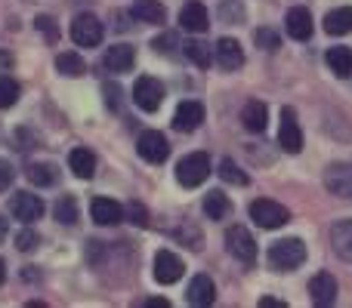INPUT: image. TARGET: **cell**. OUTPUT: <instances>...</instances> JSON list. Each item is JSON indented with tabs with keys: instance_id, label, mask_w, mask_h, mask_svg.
<instances>
[{
	"instance_id": "1",
	"label": "cell",
	"mask_w": 352,
	"mask_h": 308,
	"mask_svg": "<svg viewBox=\"0 0 352 308\" xmlns=\"http://www.w3.org/2000/svg\"><path fill=\"white\" fill-rule=\"evenodd\" d=\"M306 262V244L300 237H285L269 247V265L275 272H294Z\"/></svg>"
},
{
	"instance_id": "2",
	"label": "cell",
	"mask_w": 352,
	"mask_h": 308,
	"mask_svg": "<svg viewBox=\"0 0 352 308\" xmlns=\"http://www.w3.org/2000/svg\"><path fill=\"white\" fill-rule=\"evenodd\" d=\"M210 176V157L204 152H192L176 163V182L182 188H198Z\"/></svg>"
},
{
	"instance_id": "3",
	"label": "cell",
	"mask_w": 352,
	"mask_h": 308,
	"mask_svg": "<svg viewBox=\"0 0 352 308\" xmlns=\"http://www.w3.org/2000/svg\"><path fill=\"white\" fill-rule=\"evenodd\" d=\"M250 219H254L260 228H281L285 222H291V213H287V206H281L278 200L260 198L250 204Z\"/></svg>"
},
{
	"instance_id": "4",
	"label": "cell",
	"mask_w": 352,
	"mask_h": 308,
	"mask_svg": "<svg viewBox=\"0 0 352 308\" xmlns=\"http://www.w3.org/2000/svg\"><path fill=\"white\" fill-rule=\"evenodd\" d=\"M226 250H229L241 265H254L256 262V241L250 237L248 228H241V225H232V228L226 231Z\"/></svg>"
},
{
	"instance_id": "5",
	"label": "cell",
	"mask_w": 352,
	"mask_h": 308,
	"mask_svg": "<svg viewBox=\"0 0 352 308\" xmlns=\"http://www.w3.org/2000/svg\"><path fill=\"white\" fill-rule=\"evenodd\" d=\"M102 34H105V28L93 12H80V16L72 22V40L78 43V47H99V43H102Z\"/></svg>"
},
{
	"instance_id": "6",
	"label": "cell",
	"mask_w": 352,
	"mask_h": 308,
	"mask_svg": "<svg viewBox=\"0 0 352 308\" xmlns=\"http://www.w3.org/2000/svg\"><path fill=\"white\" fill-rule=\"evenodd\" d=\"M133 102L140 105L142 111H158L161 102H164V84H161L158 78H148V74H142L140 80H136L133 86Z\"/></svg>"
},
{
	"instance_id": "7",
	"label": "cell",
	"mask_w": 352,
	"mask_h": 308,
	"mask_svg": "<svg viewBox=\"0 0 352 308\" xmlns=\"http://www.w3.org/2000/svg\"><path fill=\"white\" fill-rule=\"evenodd\" d=\"M136 152L148 163H164L167 157H170V142H167L164 133H158V130H146V133H140V139H136Z\"/></svg>"
},
{
	"instance_id": "8",
	"label": "cell",
	"mask_w": 352,
	"mask_h": 308,
	"mask_svg": "<svg viewBox=\"0 0 352 308\" xmlns=\"http://www.w3.org/2000/svg\"><path fill=\"white\" fill-rule=\"evenodd\" d=\"M10 213L19 219V222L31 225V222H37V219L43 216V200L37 198V194H31V191H16L10 198Z\"/></svg>"
},
{
	"instance_id": "9",
	"label": "cell",
	"mask_w": 352,
	"mask_h": 308,
	"mask_svg": "<svg viewBox=\"0 0 352 308\" xmlns=\"http://www.w3.org/2000/svg\"><path fill=\"white\" fill-rule=\"evenodd\" d=\"M278 145L285 148L287 154H300V152H303V130H300V123H297V115H294V108H285V111H281Z\"/></svg>"
},
{
	"instance_id": "10",
	"label": "cell",
	"mask_w": 352,
	"mask_h": 308,
	"mask_svg": "<svg viewBox=\"0 0 352 308\" xmlns=\"http://www.w3.org/2000/svg\"><path fill=\"white\" fill-rule=\"evenodd\" d=\"M182 259L170 250H158L155 253V281L158 284H176V281L182 278Z\"/></svg>"
},
{
	"instance_id": "11",
	"label": "cell",
	"mask_w": 352,
	"mask_h": 308,
	"mask_svg": "<svg viewBox=\"0 0 352 308\" xmlns=\"http://www.w3.org/2000/svg\"><path fill=\"white\" fill-rule=\"evenodd\" d=\"M213 59L223 71H238L244 65V53H241V43L232 40V37H219L217 47H213Z\"/></svg>"
},
{
	"instance_id": "12",
	"label": "cell",
	"mask_w": 352,
	"mask_h": 308,
	"mask_svg": "<svg viewBox=\"0 0 352 308\" xmlns=\"http://www.w3.org/2000/svg\"><path fill=\"white\" fill-rule=\"evenodd\" d=\"M324 188L337 198H349L352 200V163H334L324 173Z\"/></svg>"
},
{
	"instance_id": "13",
	"label": "cell",
	"mask_w": 352,
	"mask_h": 308,
	"mask_svg": "<svg viewBox=\"0 0 352 308\" xmlns=\"http://www.w3.org/2000/svg\"><path fill=\"white\" fill-rule=\"evenodd\" d=\"M133 62H136V49L127 47V43H115V47L105 49L102 65L111 74H127V71H133Z\"/></svg>"
},
{
	"instance_id": "14",
	"label": "cell",
	"mask_w": 352,
	"mask_h": 308,
	"mask_svg": "<svg viewBox=\"0 0 352 308\" xmlns=\"http://www.w3.org/2000/svg\"><path fill=\"white\" fill-rule=\"evenodd\" d=\"M179 25L186 31H192V34H204V31L210 28V12H207V6L201 3V0H192V3L182 6Z\"/></svg>"
},
{
	"instance_id": "15",
	"label": "cell",
	"mask_w": 352,
	"mask_h": 308,
	"mask_svg": "<svg viewBox=\"0 0 352 308\" xmlns=\"http://www.w3.org/2000/svg\"><path fill=\"white\" fill-rule=\"evenodd\" d=\"M213 299H217V287H213V281L207 278V274H195V278L188 281L186 303L198 305V308H207V305H213Z\"/></svg>"
},
{
	"instance_id": "16",
	"label": "cell",
	"mask_w": 352,
	"mask_h": 308,
	"mask_svg": "<svg viewBox=\"0 0 352 308\" xmlns=\"http://www.w3.org/2000/svg\"><path fill=\"white\" fill-rule=\"evenodd\" d=\"M309 299L316 305H322V308L334 305L337 303V281H334V274H328V272L316 274V278L309 281Z\"/></svg>"
},
{
	"instance_id": "17",
	"label": "cell",
	"mask_w": 352,
	"mask_h": 308,
	"mask_svg": "<svg viewBox=\"0 0 352 308\" xmlns=\"http://www.w3.org/2000/svg\"><path fill=\"white\" fill-rule=\"evenodd\" d=\"M285 28H287V37H294V40H309L312 37V12L306 10V6L287 10Z\"/></svg>"
},
{
	"instance_id": "18",
	"label": "cell",
	"mask_w": 352,
	"mask_h": 308,
	"mask_svg": "<svg viewBox=\"0 0 352 308\" xmlns=\"http://www.w3.org/2000/svg\"><path fill=\"white\" fill-rule=\"evenodd\" d=\"M201 121H204V105L195 102V99L179 102V108H176V115H173V127L179 130V133H192V130H198Z\"/></svg>"
},
{
	"instance_id": "19",
	"label": "cell",
	"mask_w": 352,
	"mask_h": 308,
	"mask_svg": "<svg viewBox=\"0 0 352 308\" xmlns=\"http://www.w3.org/2000/svg\"><path fill=\"white\" fill-rule=\"evenodd\" d=\"M90 213L99 225H118L124 219V206L115 204V200H109V198H93Z\"/></svg>"
},
{
	"instance_id": "20",
	"label": "cell",
	"mask_w": 352,
	"mask_h": 308,
	"mask_svg": "<svg viewBox=\"0 0 352 308\" xmlns=\"http://www.w3.org/2000/svg\"><path fill=\"white\" fill-rule=\"evenodd\" d=\"M68 167L74 169L78 179H93V173H96V154H93L90 148H72Z\"/></svg>"
},
{
	"instance_id": "21",
	"label": "cell",
	"mask_w": 352,
	"mask_h": 308,
	"mask_svg": "<svg viewBox=\"0 0 352 308\" xmlns=\"http://www.w3.org/2000/svg\"><path fill=\"white\" fill-rule=\"evenodd\" d=\"M133 16L140 19V22H148V25L167 22V10L161 0H133Z\"/></svg>"
},
{
	"instance_id": "22",
	"label": "cell",
	"mask_w": 352,
	"mask_h": 308,
	"mask_svg": "<svg viewBox=\"0 0 352 308\" xmlns=\"http://www.w3.org/2000/svg\"><path fill=\"white\" fill-rule=\"evenodd\" d=\"M324 31H328L331 37H343L352 31V6H337V10H331L328 16H324Z\"/></svg>"
},
{
	"instance_id": "23",
	"label": "cell",
	"mask_w": 352,
	"mask_h": 308,
	"mask_svg": "<svg viewBox=\"0 0 352 308\" xmlns=\"http://www.w3.org/2000/svg\"><path fill=\"white\" fill-rule=\"evenodd\" d=\"M241 123H244V130H250V133H263L269 123V108L263 102H248L241 111Z\"/></svg>"
},
{
	"instance_id": "24",
	"label": "cell",
	"mask_w": 352,
	"mask_h": 308,
	"mask_svg": "<svg viewBox=\"0 0 352 308\" xmlns=\"http://www.w3.org/2000/svg\"><path fill=\"white\" fill-rule=\"evenodd\" d=\"M331 244H334V253L340 256V259L352 262V219L334 225V231H331Z\"/></svg>"
},
{
	"instance_id": "25",
	"label": "cell",
	"mask_w": 352,
	"mask_h": 308,
	"mask_svg": "<svg viewBox=\"0 0 352 308\" xmlns=\"http://www.w3.org/2000/svg\"><path fill=\"white\" fill-rule=\"evenodd\" d=\"M324 62H328V68L337 78H349L352 74V49L349 47H331L328 53H324Z\"/></svg>"
},
{
	"instance_id": "26",
	"label": "cell",
	"mask_w": 352,
	"mask_h": 308,
	"mask_svg": "<svg viewBox=\"0 0 352 308\" xmlns=\"http://www.w3.org/2000/svg\"><path fill=\"white\" fill-rule=\"evenodd\" d=\"M182 53H186L188 62H195L198 68H210L213 65V47L204 40H188L182 43Z\"/></svg>"
},
{
	"instance_id": "27",
	"label": "cell",
	"mask_w": 352,
	"mask_h": 308,
	"mask_svg": "<svg viewBox=\"0 0 352 308\" xmlns=\"http://www.w3.org/2000/svg\"><path fill=\"white\" fill-rule=\"evenodd\" d=\"M25 176L31 179V185H56L59 182V169L53 167V163H28V169H25Z\"/></svg>"
},
{
	"instance_id": "28",
	"label": "cell",
	"mask_w": 352,
	"mask_h": 308,
	"mask_svg": "<svg viewBox=\"0 0 352 308\" xmlns=\"http://www.w3.org/2000/svg\"><path fill=\"white\" fill-rule=\"evenodd\" d=\"M56 68H59V74H65V78H84L87 74V62L80 59L78 53H59L56 56Z\"/></svg>"
},
{
	"instance_id": "29",
	"label": "cell",
	"mask_w": 352,
	"mask_h": 308,
	"mask_svg": "<svg viewBox=\"0 0 352 308\" xmlns=\"http://www.w3.org/2000/svg\"><path fill=\"white\" fill-rule=\"evenodd\" d=\"M204 213L217 222V219H226L232 213V204H229V198H226L223 191H210V194H204Z\"/></svg>"
},
{
	"instance_id": "30",
	"label": "cell",
	"mask_w": 352,
	"mask_h": 308,
	"mask_svg": "<svg viewBox=\"0 0 352 308\" xmlns=\"http://www.w3.org/2000/svg\"><path fill=\"white\" fill-rule=\"evenodd\" d=\"M53 213H56V222H62V225H74L78 222V200L68 194V198H59L56 200V206H53Z\"/></svg>"
},
{
	"instance_id": "31",
	"label": "cell",
	"mask_w": 352,
	"mask_h": 308,
	"mask_svg": "<svg viewBox=\"0 0 352 308\" xmlns=\"http://www.w3.org/2000/svg\"><path fill=\"white\" fill-rule=\"evenodd\" d=\"M19 84L12 78H0V108H12L19 102Z\"/></svg>"
},
{
	"instance_id": "32",
	"label": "cell",
	"mask_w": 352,
	"mask_h": 308,
	"mask_svg": "<svg viewBox=\"0 0 352 308\" xmlns=\"http://www.w3.org/2000/svg\"><path fill=\"white\" fill-rule=\"evenodd\" d=\"M219 176H223V179L229 182V185H248V176H244L241 169H238V163H235V161H229V157H226V161L219 163Z\"/></svg>"
},
{
	"instance_id": "33",
	"label": "cell",
	"mask_w": 352,
	"mask_h": 308,
	"mask_svg": "<svg viewBox=\"0 0 352 308\" xmlns=\"http://www.w3.org/2000/svg\"><path fill=\"white\" fill-rule=\"evenodd\" d=\"M219 19H223L226 25L241 22V19H244V6L238 3V0H223V3H219Z\"/></svg>"
},
{
	"instance_id": "34",
	"label": "cell",
	"mask_w": 352,
	"mask_h": 308,
	"mask_svg": "<svg viewBox=\"0 0 352 308\" xmlns=\"http://www.w3.org/2000/svg\"><path fill=\"white\" fill-rule=\"evenodd\" d=\"M34 25H37V31L47 37V43H56V40H59V25H56L53 16H37Z\"/></svg>"
},
{
	"instance_id": "35",
	"label": "cell",
	"mask_w": 352,
	"mask_h": 308,
	"mask_svg": "<svg viewBox=\"0 0 352 308\" xmlns=\"http://www.w3.org/2000/svg\"><path fill=\"white\" fill-rule=\"evenodd\" d=\"M254 40H256V47H260V49H269V53H272V49H278L281 37L275 34L272 28H260V31L254 34Z\"/></svg>"
},
{
	"instance_id": "36",
	"label": "cell",
	"mask_w": 352,
	"mask_h": 308,
	"mask_svg": "<svg viewBox=\"0 0 352 308\" xmlns=\"http://www.w3.org/2000/svg\"><path fill=\"white\" fill-rule=\"evenodd\" d=\"M37 244H41V237H37L31 228H25V231H19L16 235V250H22V253H31Z\"/></svg>"
},
{
	"instance_id": "37",
	"label": "cell",
	"mask_w": 352,
	"mask_h": 308,
	"mask_svg": "<svg viewBox=\"0 0 352 308\" xmlns=\"http://www.w3.org/2000/svg\"><path fill=\"white\" fill-rule=\"evenodd\" d=\"M102 93H105V105H109V108H121V86L118 84H105L102 86Z\"/></svg>"
},
{
	"instance_id": "38",
	"label": "cell",
	"mask_w": 352,
	"mask_h": 308,
	"mask_svg": "<svg viewBox=\"0 0 352 308\" xmlns=\"http://www.w3.org/2000/svg\"><path fill=\"white\" fill-rule=\"evenodd\" d=\"M127 219H130V222H133V225H146V222H148V213H146V206H142V204H136V200H133V204L127 206Z\"/></svg>"
},
{
	"instance_id": "39",
	"label": "cell",
	"mask_w": 352,
	"mask_h": 308,
	"mask_svg": "<svg viewBox=\"0 0 352 308\" xmlns=\"http://www.w3.org/2000/svg\"><path fill=\"white\" fill-rule=\"evenodd\" d=\"M152 47L158 49V53H173V47H176V34H170V31H167V34L155 37V40H152Z\"/></svg>"
},
{
	"instance_id": "40",
	"label": "cell",
	"mask_w": 352,
	"mask_h": 308,
	"mask_svg": "<svg viewBox=\"0 0 352 308\" xmlns=\"http://www.w3.org/2000/svg\"><path fill=\"white\" fill-rule=\"evenodd\" d=\"M12 176H16V169H12L6 161H0V191H6V188L12 185Z\"/></svg>"
},
{
	"instance_id": "41",
	"label": "cell",
	"mask_w": 352,
	"mask_h": 308,
	"mask_svg": "<svg viewBox=\"0 0 352 308\" xmlns=\"http://www.w3.org/2000/svg\"><path fill=\"white\" fill-rule=\"evenodd\" d=\"M260 308H287V305L278 303V299H269V296H266V299H260Z\"/></svg>"
},
{
	"instance_id": "42",
	"label": "cell",
	"mask_w": 352,
	"mask_h": 308,
	"mask_svg": "<svg viewBox=\"0 0 352 308\" xmlns=\"http://www.w3.org/2000/svg\"><path fill=\"white\" fill-rule=\"evenodd\" d=\"M146 305H148V308H170V303H167V299H148Z\"/></svg>"
},
{
	"instance_id": "43",
	"label": "cell",
	"mask_w": 352,
	"mask_h": 308,
	"mask_svg": "<svg viewBox=\"0 0 352 308\" xmlns=\"http://www.w3.org/2000/svg\"><path fill=\"white\" fill-rule=\"evenodd\" d=\"M3 281H6V262L0 259V284H3Z\"/></svg>"
},
{
	"instance_id": "44",
	"label": "cell",
	"mask_w": 352,
	"mask_h": 308,
	"mask_svg": "<svg viewBox=\"0 0 352 308\" xmlns=\"http://www.w3.org/2000/svg\"><path fill=\"white\" fill-rule=\"evenodd\" d=\"M3 237H6V219L0 216V241H3Z\"/></svg>"
}]
</instances>
